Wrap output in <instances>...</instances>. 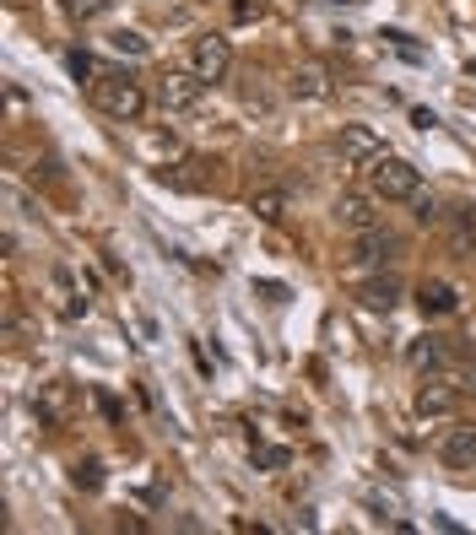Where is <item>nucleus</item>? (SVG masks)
<instances>
[{
  "mask_svg": "<svg viewBox=\"0 0 476 535\" xmlns=\"http://www.w3.org/2000/svg\"><path fill=\"white\" fill-rule=\"evenodd\" d=\"M92 103H98L109 119H141L147 114V92H141L136 76H98V82H92Z\"/></svg>",
  "mask_w": 476,
  "mask_h": 535,
  "instance_id": "obj_1",
  "label": "nucleus"
},
{
  "mask_svg": "<svg viewBox=\"0 0 476 535\" xmlns=\"http://www.w3.org/2000/svg\"><path fill=\"white\" fill-rule=\"evenodd\" d=\"M368 179H374L379 200H417V190H422V173L406 163V157H379V163H368Z\"/></svg>",
  "mask_w": 476,
  "mask_h": 535,
  "instance_id": "obj_2",
  "label": "nucleus"
},
{
  "mask_svg": "<svg viewBox=\"0 0 476 535\" xmlns=\"http://www.w3.org/2000/svg\"><path fill=\"white\" fill-rule=\"evenodd\" d=\"M190 71L201 76V82L211 87V82H222V76L233 71V44L222 33H201L190 44Z\"/></svg>",
  "mask_w": 476,
  "mask_h": 535,
  "instance_id": "obj_3",
  "label": "nucleus"
},
{
  "mask_svg": "<svg viewBox=\"0 0 476 535\" xmlns=\"http://www.w3.org/2000/svg\"><path fill=\"white\" fill-rule=\"evenodd\" d=\"M157 98H163V109H201V98H206V82L195 71H168L163 82H157Z\"/></svg>",
  "mask_w": 476,
  "mask_h": 535,
  "instance_id": "obj_4",
  "label": "nucleus"
},
{
  "mask_svg": "<svg viewBox=\"0 0 476 535\" xmlns=\"http://www.w3.org/2000/svg\"><path fill=\"white\" fill-rule=\"evenodd\" d=\"M341 157H347L352 168H368L385 157V141H379L374 125H341Z\"/></svg>",
  "mask_w": 476,
  "mask_h": 535,
  "instance_id": "obj_5",
  "label": "nucleus"
},
{
  "mask_svg": "<svg viewBox=\"0 0 476 535\" xmlns=\"http://www.w3.org/2000/svg\"><path fill=\"white\" fill-rule=\"evenodd\" d=\"M390 254H395V233H385V227H363V233H352L347 265H385Z\"/></svg>",
  "mask_w": 476,
  "mask_h": 535,
  "instance_id": "obj_6",
  "label": "nucleus"
},
{
  "mask_svg": "<svg viewBox=\"0 0 476 535\" xmlns=\"http://www.w3.org/2000/svg\"><path fill=\"white\" fill-rule=\"evenodd\" d=\"M347 233H363V227H379V211H374V195H357V190H341L336 195V211H330Z\"/></svg>",
  "mask_w": 476,
  "mask_h": 535,
  "instance_id": "obj_7",
  "label": "nucleus"
},
{
  "mask_svg": "<svg viewBox=\"0 0 476 535\" xmlns=\"http://www.w3.org/2000/svg\"><path fill=\"white\" fill-rule=\"evenodd\" d=\"M460 406V384H444V379H428L417 390V417H449Z\"/></svg>",
  "mask_w": 476,
  "mask_h": 535,
  "instance_id": "obj_8",
  "label": "nucleus"
},
{
  "mask_svg": "<svg viewBox=\"0 0 476 535\" xmlns=\"http://www.w3.org/2000/svg\"><path fill=\"white\" fill-rule=\"evenodd\" d=\"M439 454L455 465V471H471V465H476V427H455V433L439 444Z\"/></svg>",
  "mask_w": 476,
  "mask_h": 535,
  "instance_id": "obj_9",
  "label": "nucleus"
},
{
  "mask_svg": "<svg viewBox=\"0 0 476 535\" xmlns=\"http://www.w3.org/2000/svg\"><path fill=\"white\" fill-rule=\"evenodd\" d=\"M357 298H363V309L390 314V309H395V298H401V282H395V276H374V282L357 287Z\"/></svg>",
  "mask_w": 476,
  "mask_h": 535,
  "instance_id": "obj_10",
  "label": "nucleus"
},
{
  "mask_svg": "<svg viewBox=\"0 0 476 535\" xmlns=\"http://www.w3.org/2000/svg\"><path fill=\"white\" fill-rule=\"evenodd\" d=\"M287 87H293V98H325V92H330V76H325V65H298V71H293V82H287Z\"/></svg>",
  "mask_w": 476,
  "mask_h": 535,
  "instance_id": "obj_11",
  "label": "nucleus"
},
{
  "mask_svg": "<svg viewBox=\"0 0 476 535\" xmlns=\"http://www.w3.org/2000/svg\"><path fill=\"white\" fill-rule=\"evenodd\" d=\"M38 417H49V422L71 417V384H44L38 390Z\"/></svg>",
  "mask_w": 476,
  "mask_h": 535,
  "instance_id": "obj_12",
  "label": "nucleus"
},
{
  "mask_svg": "<svg viewBox=\"0 0 476 535\" xmlns=\"http://www.w3.org/2000/svg\"><path fill=\"white\" fill-rule=\"evenodd\" d=\"M417 303H422V314H455V287L449 282H422V292H417Z\"/></svg>",
  "mask_w": 476,
  "mask_h": 535,
  "instance_id": "obj_13",
  "label": "nucleus"
},
{
  "mask_svg": "<svg viewBox=\"0 0 476 535\" xmlns=\"http://www.w3.org/2000/svg\"><path fill=\"white\" fill-rule=\"evenodd\" d=\"M249 211H255L260 222H282L287 217V195L282 190H260V195H249Z\"/></svg>",
  "mask_w": 476,
  "mask_h": 535,
  "instance_id": "obj_14",
  "label": "nucleus"
},
{
  "mask_svg": "<svg viewBox=\"0 0 476 535\" xmlns=\"http://www.w3.org/2000/svg\"><path fill=\"white\" fill-rule=\"evenodd\" d=\"M60 6H65V17L92 22V17H103V11H109V0H60Z\"/></svg>",
  "mask_w": 476,
  "mask_h": 535,
  "instance_id": "obj_15",
  "label": "nucleus"
},
{
  "mask_svg": "<svg viewBox=\"0 0 476 535\" xmlns=\"http://www.w3.org/2000/svg\"><path fill=\"white\" fill-rule=\"evenodd\" d=\"M109 49H119V55H147V38H141V33H125V28H119V33H109Z\"/></svg>",
  "mask_w": 476,
  "mask_h": 535,
  "instance_id": "obj_16",
  "label": "nucleus"
},
{
  "mask_svg": "<svg viewBox=\"0 0 476 535\" xmlns=\"http://www.w3.org/2000/svg\"><path fill=\"white\" fill-rule=\"evenodd\" d=\"M255 460H260V465H271V471H282V465H287V449H276V444H260V449H255Z\"/></svg>",
  "mask_w": 476,
  "mask_h": 535,
  "instance_id": "obj_17",
  "label": "nucleus"
},
{
  "mask_svg": "<svg viewBox=\"0 0 476 535\" xmlns=\"http://www.w3.org/2000/svg\"><path fill=\"white\" fill-rule=\"evenodd\" d=\"M98 481H103V465H98V460L76 465V487H98Z\"/></svg>",
  "mask_w": 476,
  "mask_h": 535,
  "instance_id": "obj_18",
  "label": "nucleus"
},
{
  "mask_svg": "<svg viewBox=\"0 0 476 535\" xmlns=\"http://www.w3.org/2000/svg\"><path fill=\"white\" fill-rule=\"evenodd\" d=\"M412 363L417 368H439V346H433V341L428 346H412Z\"/></svg>",
  "mask_w": 476,
  "mask_h": 535,
  "instance_id": "obj_19",
  "label": "nucleus"
},
{
  "mask_svg": "<svg viewBox=\"0 0 476 535\" xmlns=\"http://www.w3.org/2000/svg\"><path fill=\"white\" fill-rule=\"evenodd\" d=\"M417 222H439V206L428 195H417Z\"/></svg>",
  "mask_w": 476,
  "mask_h": 535,
  "instance_id": "obj_20",
  "label": "nucleus"
},
{
  "mask_svg": "<svg viewBox=\"0 0 476 535\" xmlns=\"http://www.w3.org/2000/svg\"><path fill=\"white\" fill-rule=\"evenodd\" d=\"M455 384H460V390H471V395H476V363H471L466 373H460V379H455Z\"/></svg>",
  "mask_w": 476,
  "mask_h": 535,
  "instance_id": "obj_21",
  "label": "nucleus"
}]
</instances>
